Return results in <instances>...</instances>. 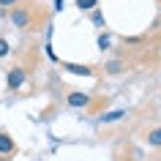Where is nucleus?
I'll return each instance as SVG.
<instances>
[{"instance_id": "1", "label": "nucleus", "mask_w": 161, "mask_h": 161, "mask_svg": "<svg viewBox=\"0 0 161 161\" xmlns=\"http://www.w3.org/2000/svg\"><path fill=\"white\" fill-rule=\"evenodd\" d=\"M11 22L19 27V30H27L30 25H36V19H33V11L27 8L25 3L22 6H17V8H11Z\"/></svg>"}, {"instance_id": "2", "label": "nucleus", "mask_w": 161, "mask_h": 161, "mask_svg": "<svg viewBox=\"0 0 161 161\" xmlns=\"http://www.w3.org/2000/svg\"><path fill=\"white\" fill-rule=\"evenodd\" d=\"M66 104L71 107V109H87V107L93 104V98H90L87 90H68L66 93Z\"/></svg>"}, {"instance_id": "3", "label": "nucleus", "mask_w": 161, "mask_h": 161, "mask_svg": "<svg viewBox=\"0 0 161 161\" xmlns=\"http://www.w3.org/2000/svg\"><path fill=\"white\" fill-rule=\"evenodd\" d=\"M25 79H27V68L25 66H14L6 74V87L8 90H19V87L25 85Z\"/></svg>"}, {"instance_id": "4", "label": "nucleus", "mask_w": 161, "mask_h": 161, "mask_svg": "<svg viewBox=\"0 0 161 161\" xmlns=\"http://www.w3.org/2000/svg\"><path fill=\"white\" fill-rule=\"evenodd\" d=\"M14 153H17V142L6 131H0V156H14Z\"/></svg>"}, {"instance_id": "5", "label": "nucleus", "mask_w": 161, "mask_h": 161, "mask_svg": "<svg viewBox=\"0 0 161 161\" xmlns=\"http://www.w3.org/2000/svg\"><path fill=\"white\" fill-rule=\"evenodd\" d=\"M145 142L150 145V147H161V126L147 128V134H145Z\"/></svg>"}, {"instance_id": "6", "label": "nucleus", "mask_w": 161, "mask_h": 161, "mask_svg": "<svg viewBox=\"0 0 161 161\" xmlns=\"http://www.w3.org/2000/svg\"><path fill=\"white\" fill-rule=\"evenodd\" d=\"M66 71H71V74H82V76H93V68L90 66H79V63H66Z\"/></svg>"}, {"instance_id": "7", "label": "nucleus", "mask_w": 161, "mask_h": 161, "mask_svg": "<svg viewBox=\"0 0 161 161\" xmlns=\"http://www.w3.org/2000/svg\"><path fill=\"white\" fill-rule=\"evenodd\" d=\"M120 118H126V109H120V107H118V109H109L107 115H101L98 120H101V123H115V120H120Z\"/></svg>"}, {"instance_id": "8", "label": "nucleus", "mask_w": 161, "mask_h": 161, "mask_svg": "<svg viewBox=\"0 0 161 161\" xmlns=\"http://www.w3.org/2000/svg\"><path fill=\"white\" fill-rule=\"evenodd\" d=\"M76 8L79 11H93V8H98V0H76Z\"/></svg>"}, {"instance_id": "9", "label": "nucleus", "mask_w": 161, "mask_h": 161, "mask_svg": "<svg viewBox=\"0 0 161 161\" xmlns=\"http://www.w3.org/2000/svg\"><path fill=\"white\" fill-rule=\"evenodd\" d=\"M96 44H98V49H109V44H112V38H109V36H107V33H101V36H98V41H96Z\"/></svg>"}, {"instance_id": "10", "label": "nucleus", "mask_w": 161, "mask_h": 161, "mask_svg": "<svg viewBox=\"0 0 161 161\" xmlns=\"http://www.w3.org/2000/svg\"><path fill=\"white\" fill-rule=\"evenodd\" d=\"M22 3H25V0H0V8H17Z\"/></svg>"}, {"instance_id": "11", "label": "nucleus", "mask_w": 161, "mask_h": 161, "mask_svg": "<svg viewBox=\"0 0 161 161\" xmlns=\"http://www.w3.org/2000/svg\"><path fill=\"white\" fill-rule=\"evenodd\" d=\"M8 52H11L8 41H6V38H3V36H0V58H6V55H8Z\"/></svg>"}, {"instance_id": "12", "label": "nucleus", "mask_w": 161, "mask_h": 161, "mask_svg": "<svg viewBox=\"0 0 161 161\" xmlns=\"http://www.w3.org/2000/svg\"><path fill=\"white\" fill-rule=\"evenodd\" d=\"M107 71H109V74H120V71H123V66H120L118 60H112L109 66H107Z\"/></svg>"}, {"instance_id": "13", "label": "nucleus", "mask_w": 161, "mask_h": 161, "mask_svg": "<svg viewBox=\"0 0 161 161\" xmlns=\"http://www.w3.org/2000/svg\"><path fill=\"white\" fill-rule=\"evenodd\" d=\"M90 14H93V22H96V25H98V27H104V17H101V11H98V8H93Z\"/></svg>"}, {"instance_id": "14", "label": "nucleus", "mask_w": 161, "mask_h": 161, "mask_svg": "<svg viewBox=\"0 0 161 161\" xmlns=\"http://www.w3.org/2000/svg\"><path fill=\"white\" fill-rule=\"evenodd\" d=\"M55 11H63V0H55Z\"/></svg>"}]
</instances>
